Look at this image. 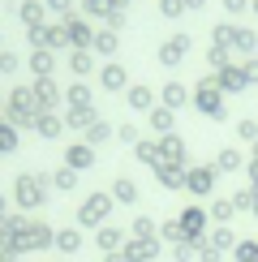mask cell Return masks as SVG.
<instances>
[{"instance_id":"36","label":"cell","mask_w":258,"mask_h":262,"mask_svg":"<svg viewBox=\"0 0 258 262\" xmlns=\"http://www.w3.org/2000/svg\"><path fill=\"white\" fill-rule=\"evenodd\" d=\"M198 262H224V254H220V249H215V245L207 241V236L198 241Z\"/></svg>"},{"instance_id":"51","label":"cell","mask_w":258,"mask_h":262,"mask_svg":"<svg viewBox=\"0 0 258 262\" xmlns=\"http://www.w3.org/2000/svg\"><path fill=\"white\" fill-rule=\"evenodd\" d=\"M254 220H258V189H254Z\"/></svg>"},{"instance_id":"7","label":"cell","mask_w":258,"mask_h":262,"mask_svg":"<svg viewBox=\"0 0 258 262\" xmlns=\"http://www.w3.org/2000/svg\"><path fill=\"white\" fill-rule=\"evenodd\" d=\"M185 168L189 163H172V159H164V163H155V181H159V189H168V193H181L185 189Z\"/></svg>"},{"instance_id":"23","label":"cell","mask_w":258,"mask_h":262,"mask_svg":"<svg viewBox=\"0 0 258 262\" xmlns=\"http://www.w3.org/2000/svg\"><path fill=\"white\" fill-rule=\"evenodd\" d=\"M159 103L177 112V107H185V103H189V91H185V86H181V82H168L164 91H159Z\"/></svg>"},{"instance_id":"6","label":"cell","mask_w":258,"mask_h":262,"mask_svg":"<svg viewBox=\"0 0 258 262\" xmlns=\"http://www.w3.org/2000/svg\"><path fill=\"white\" fill-rule=\"evenodd\" d=\"M48 185H52V177H22L17 181V202L22 206H30V211H35V206H43L48 202Z\"/></svg>"},{"instance_id":"29","label":"cell","mask_w":258,"mask_h":262,"mask_svg":"<svg viewBox=\"0 0 258 262\" xmlns=\"http://www.w3.org/2000/svg\"><path fill=\"white\" fill-rule=\"evenodd\" d=\"M35 129H39L43 138H60V129H64V121H60V116H52V112H43L39 121H35Z\"/></svg>"},{"instance_id":"46","label":"cell","mask_w":258,"mask_h":262,"mask_svg":"<svg viewBox=\"0 0 258 262\" xmlns=\"http://www.w3.org/2000/svg\"><path fill=\"white\" fill-rule=\"evenodd\" d=\"M181 9H185V0H164V13H168V17H177Z\"/></svg>"},{"instance_id":"35","label":"cell","mask_w":258,"mask_h":262,"mask_svg":"<svg viewBox=\"0 0 258 262\" xmlns=\"http://www.w3.org/2000/svg\"><path fill=\"white\" fill-rule=\"evenodd\" d=\"M116 138H121L125 146H138V142H142V129L138 125H116Z\"/></svg>"},{"instance_id":"17","label":"cell","mask_w":258,"mask_h":262,"mask_svg":"<svg viewBox=\"0 0 258 262\" xmlns=\"http://www.w3.org/2000/svg\"><path fill=\"white\" fill-rule=\"evenodd\" d=\"M207 215H211V224H232L236 220V206H232L228 193H215L211 206H207Z\"/></svg>"},{"instance_id":"10","label":"cell","mask_w":258,"mask_h":262,"mask_svg":"<svg viewBox=\"0 0 258 262\" xmlns=\"http://www.w3.org/2000/svg\"><path fill=\"white\" fill-rule=\"evenodd\" d=\"M146 125H150V134L155 138H164V134H172V129H177V112H172V107H164V103H155L146 112Z\"/></svg>"},{"instance_id":"18","label":"cell","mask_w":258,"mask_h":262,"mask_svg":"<svg viewBox=\"0 0 258 262\" xmlns=\"http://www.w3.org/2000/svg\"><path fill=\"white\" fill-rule=\"evenodd\" d=\"M99 86L103 91H129V73L121 69V64H103L99 69Z\"/></svg>"},{"instance_id":"27","label":"cell","mask_w":258,"mask_h":262,"mask_svg":"<svg viewBox=\"0 0 258 262\" xmlns=\"http://www.w3.org/2000/svg\"><path fill=\"white\" fill-rule=\"evenodd\" d=\"M168 254H172V262H198V241H177V245H168Z\"/></svg>"},{"instance_id":"38","label":"cell","mask_w":258,"mask_h":262,"mask_svg":"<svg viewBox=\"0 0 258 262\" xmlns=\"http://www.w3.org/2000/svg\"><path fill=\"white\" fill-rule=\"evenodd\" d=\"M207 60H211V69H224V64H228V48H220V43H211Z\"/></svg>"},{"instance_id":"48","label":"cell","mask_w":258,"mask_h":262,"mask_svg":"<svg viewBox=\"0 0 258 262\" xmlns=\"http://www.w3.org/2000/svg\"><path fill=\"white\" fill-rule=\"evenodd\" d=\"M103 262H129V258H125V249H116V254H103Z\"/></svg>"},{"instance_id":"52","label":"cell","mask_w":258,"mask_h":262,"mask_svg":"<svg viewBox=\"0 0 258 262\" xmlns=\"http://www.w3.org/2000/svg\"><path fill=\"white\" fill-rule=\"evenodd\" d=\"M254 13H258V0H254Z\"/></svg>"},{"instance_id":"47","label":"cell","mask_w":258,"mask_h":262,"mask_svg":"<svg viewBox=\"0 0 258 262\" xmlns=\"http://www.w3.org/2000/svg\"><path fill=\"white\" fill-rule=\"evenodd\" d=\"M0 146H9V150L17 146V138H13V129H0Z\"/></svg>"},{"instance_id":"3","label":"cell","mask_w":258,"mask_h":262,"mask_svg":"<svg viewBox=\"0 0 258 262\" xmlns=\"http://www.w3.org/2000/svg\"><path fill=\"white\" fill-rule=\"evenodd\" d=\"M112 193H103V189H95V193H86L82 206H78V228H103L107 220H112Z\"/></svg>"},{"instance_id":"39","label":"cell","mask_w":258,"mask_h":262,"mask_svg":"<svg viewBox=\"0 0 258 262\" xmlns=\"http://www.w3.org/2000/svg\"><path fill=\"white\" fill-rule=\"evenodd\" d=\"M91 103V91H86V86H73L69 91V107H86Z\"/></svg>"},{"instance_id":"14","label":"cell","mask_w":258,"mask_h":262,"mask_svg":"<svg viewBox=\"0 0 258 262\" xmlns=\"http://www.w3.org/2000/svg\"><path fill=\"white\" fill-rule=\"evenodd\" d=\"M159 142V155L164 159H172V163H189V146L181 142V134L172 129V134H164V138H155Z\"/></svg>"},{"instance_id":"34","label":"cell","mask_w":258,"mask_h":262,"mask_svg":"<svg viewBox=\"0 0 258 262\" xmlns=\"http://www.w3.org/2000/svg\"><path fill=\"white\" fill-rule=\"evenodd\" d=\"M232 48L236 52H254L258 48V35H254V30H232Z\"/></svg>"},{"instance_id":"8","label":"cell","mask_w":258,"mask_h":262,"mask_svg":"<svg viewBox=\"0 0 258 262\" xmlns=\"http://www.w3.org/2000/svg\"><path fill=\"white\" fill-rule=\"evenodd\" d=\"M159 254H164V241H159V236H146V241L142 236H129L125 241V258L129 262H155Z\"/></svg>"},{"instance_id":"9","label":"cell","mask_w":258,"mask_h":262,"mask_svg":"<svg viewBox=\"0 0 258 262\" xmlns=\"http://www.w3.org/2000/svg\"><path fill=\"white\" fill-rule=\"evenodd\" d=\"M125 241H129V232L116 228V224L95 228V245H99V254H116V249H125Z\"/></svg>"},{"instance_id":"49","label":"cell","mask_w":258,"mask_h":262,"mask_svg":"<svg viewBox=\"0 0 258 262\" xmlns=\"http://www.w3.org/2000/svg\"><path fill=\"white\" fill-rule=\"evenodd\" d=\"M228 9H232V13H241V9H245V0H228Z\"/></svg>"},{"instance_id":"37","label":"cell","mask_w":258,"mask_h":262,"mask_svg":"<svg viewBox=\"0 0 258 262\" xmlns=\"http://www.w3.org/2000/svg\"><path fill=\"white\" fill-rule=\"evenodd\" d=\"M35 99H39L43 107H52V103H56V86H52V82H39V86H35Z\"/></svg>"},{"instance_id":"15","label":"cell","mask_w":258,"mask_h":262,"mask_svg":"<svg viewBox=\"0 0 258 262\" xmlns=\"http://www.w3.org/2000/svg\"><path fill=\"white\" fill-rule=\"evenodd\" d=\"M207 241H211L215 249H220V254H232V249H236V241H241V236H236V228H228V224H211Z\"/></svg>"},{"instance_id":"12","label":"cell","mask_w":258,"mask_h":262,"mask_svg":"<svg viewBox=\"0 0 258 262\" xmlns=\"http://www.w3.org/2000/svg\"><path fill=\"white\" fill-rule=\"evenodd\" d=\"M215 172L220 177H232V172H245V155L236 146H220L215 150Z\"/></svg>"},{"instance_id":"20","label":"cell","mask_w":258,"mask_h":262,"mask_svg":"<svg viewBox=\"0 0 258 262\" xmlns=\"http://www.w3.org/2000/svg\"><path fill=\"white\" fill-rule=\"evenodd\" d=\"M107 193H112V202H121V206H134V202H138V185L129 181V177H116Z\"/></svg>"},{"instance_id":"50","label":"cell","mask_w":258,"mask_h":262,"mask_svg":"<svg viewBox=\"0 0 258 262\" xmlns=\"http://www.w3.org/2000/svg\"><path fill=\"white\" fill-rule=\"evenodd\" d=\"M198 5H202V0H185V9H198Z\"/></svg>"},{"instance_id":"13","label":"cell","mask_w":258,"mask_h":262,"mask_svg":"<svg viewBox=\"0 0 258 262\" xmlns=\"http://www.w3.org/2000/svg\"><path fill=\"white\" fill-rule=\"evenodd\" d=\"M215 82H220V91L224 95H241L245 86V69H236V64H224V69H215Z\"/></svg>"},{"instance_id":"40","label":"cell","mask_w":258,"mask_h":262,"mask_svg":"<svg viewBox=\"0 0 258 262\" xmlns=\"http://www.w3.org/2000/svg\"><path fill=\"white\" fill-rule=\"evenodd\" d=\"M30 107H35V103H30V95H17V99H13V112L22 116V121H30Z\"/></svg>"},{"instance_id":"11","label":"cell","mask_w":258,"mask_h":262,"mask_svg":"<svg viewBox=\"0 0 258 262\" xmlns=\"http://www.w3.org/2000/svg\"><path fill=\"white\" fill-rule=\"evenodd\" d=\"M64 168H73V172H91V168H95V146L73 142V146L64 150Z\"/></svg>"},{"instance_id":"24","label":"cell","mask_w":258,"mask_h":262,"mask_svg":"<svg viewBox=\"0 0 258 262\" xmlns=\"http://www.w3.org/2000/svg\"><path fill=\"white\" fill-rule=\"evenodd\" d=\"M134 159L138 163H142V168H155V163H164V155H159V142H138V146H134Z\"/></svg>"},{"instance_id":"42","label":"cell","mask_w":258,"mask_h":262,"mask_svg":"<svg viewBox=\"0 0 258 262\" xmlns=\"http://www.w3.org/2000/svg\"><path fill=\"white\" fill-rule=\"evenodd\" d=\"M241 69H245V82H250V86H254V82H258V60L250 56V60H245V64H241Z\"/></svg>"},{"instance_id":"19","label":"cell","mask_w":258,"mask_h":262,"mask_svg":"<svg viewBox=\"0 0 258 262\" xmlns=\"http://www.w3.org/2000/svg\"><path fill=\"white\" fill-rule=\"evenodd\" d=\"M125 103L134 107V112H150V107H155V91H150V86H129Z\"/></svg>"},{"instance_id":"5","label":"cell","mask_w":258,"mask_h":262,"mask_svg":"<svg viewBox=\"0 0 258 262\" xmlns=\"http://www.w3.org/2000/svg\"><path fill=\"white\" fill-rule=\"evenodd\" d=\"M181 220V232H185V241H202V236L211 232V215H207V206H198V202H189L185 211L177 215Z\"/></svg>"},{"instance_id":"33","label":"cell","mask_w":258,"mask_h":262,"mask_svg":"<svg viewBox=\"0 0 258 262\" xmlns=\"http://www.w3.org/2000/svg\"><path fill=\"white\" fill-rule=\"evenodd\" d=\"M52 185H56V189H64V193H73V189H78V172H73V168H60L56 177H52Z\"/></svg>"},{"instance_id":"43","label":"cell","mask_w":258,"mask_h":262,"mask_svg":"<svg viewBox=\"0 0 258 262\" xmlns=\"http://www.w3.org/2000/svg\"><path fill=\"white\" fill-rule=\"evenodd\" d=\"M245 177H250V189H258V159H245Z\"/></svg>"},{"instance_id":"21","label":"cell","mask_w":258,"mask_h":262,"mask_svg":"<svg viewBox=\"0 0 258 262\" xmlns=\"http://www.w3.org/2000/svg\"><path fill=\"white\" fill-rule=\"evenodd\" d=\"M95 121H99V112H95L91 103H86V107H69V116H64V125H69V129H82V134H86Z\"/></svg>"},{"instance_id":"41","label":"cell","mask_w":258,"mask_h":262,"mask_svg":"<svg viewBox=\"0 0 258 262\" xmlns=\"http://www.w3.org/2000/svg\"><path fill=\"white\" fill-rule=\"evenodd\" d=\"M95 52H116V35H95Z\"/></svg>"},{"instance_id":"1","label":"cell","mask_w":258,"mask_h":262,"mask_svg":"<svg viewBox=\"0 0 258 262\" xmlns=\"http://www.w3.org/2000/svg\"><path fill=\"white\" fill-rule=\"evenodd\" d=\"M13 236V249H48L56 241V232H52L48 224H35V220H13V224H0V236Z\"/></svg>"},{"instance_id":"31","label":"cell","mask_w":258,"mask_h":262,"mask_svg":"<svg viewBox=\"0 0 258 262\" xmlns=\"http://www.w3.org/2000/svg\"><path fill=\"white\" fill-rule=\"evenodd\" d=\"M232 198V206H236V215H254V189L245 185V189H236V193H228Z\"/></svg>"},{"instance_id":"2","label":"cell","mask_w":258,"mask_h":262,"mask_svg":"<svg viewBox=\"0 0 258 262\" xmlns=\"http://www.w3.org/2000/svg\"><path fill=\"white\" fill-rule=\"evenodd\" d=\"M189 103L198 107L202 116H211V121H224V116H228V103H224V91H220V82H215V78H202L198 86H193Z\"/></svg>"},{"instance_id":"16","label":"cell","mask_w":258,"mask_h":262,"mask_svg":"<svg viewBox=\"0 0 258 262\" xmlns=\"http://www.w3.org/2000/svg\"><path fill=\"white\" fill-rule=\"evenodd\" d=\"M185 52H189V39H185V35H177V39H168L164 48H159V60H164L168 69H177V64L185 60Z\"/></svg>"},{"instance_id":"44","label":"cell","mask_w":258,"mask_h":262,"mask_svg":"<svg viewBox=\"0 0 258 262\" xmlns=\"http://www.w3.org/2000/svg\"><path fill=\"white\" fill-rule=\"evenodd\" d=\"M69 35H73V39H78V43H91V30H86V26H82V21H73V30H69Z\"/></svg>"},{"instance_id":"26","label":"cell","mask_w":258,"mask_h":262,"mask_svg":"<svg viewBox=\"0 0 258 262\" xmlns=\"http://www.w3.org/2000/svg\"><path fill=\"white\" fill-rule=\"evenodd\" d=\"M129 236H159V224L150 220V215H134V224H129Z\"/></svg>"},{"instance_id":"28","label":"cell","mask_w":258,"mask_h":262,"mask_svg":"<svg viewBox=\"0 0 258 262\" xmlns=\"http://www.w3.org/2000/svg\"><path fill=\"white\" fill-rule=\"evenodd\" d=\"M159 241H164V245H177V241H185V232H181V220H177V215L159 224Z\"/></svg>"},{"instance_id":"30","label":"cell","mask_w":258,"mask_h":262,"mask_svg":"<svg viewBox=\"0 0 258 262\" xmlns=\"http://www.w3.org/2000/svg\"><path fill=\"white\" fill-rule=\"evenodd\" d=\"M232 262H258V241H250V236H241L232 249Z\"/></svg>"},{"instance_id":"25","label":"cell","mask_w":258,"mask_h":262,"mask_svg":"<svg viewBox=\"0 0 258 262\" xmlns=\"http://www.w3.org/2000/svg\"><path fill=\"white\" fill-rule=\"evenodd\" d=\"M112 134H116V129H112V125H107L103 116H99V121L86 129V146H103V142H112Z\"/></svg>"},{"instance_id":"45","label":"cell","mask_w":258,"mask_h":262,"mask_svg":"<svg viewBox=\"0 0 258 262\" xmlns=\"http://www.w3.org/2000/svg\"><path fill=\"white\" fill-rule=\"evenodd\" d=\"M73 73H91V56H82V52H78V56H73Z\"/></svg>"},{"instance_id":"32","label":"cell","mask_w":258,"mask_h":262,"mask_svg":"<svg viewBox=\"0 0 258 262\" xmlns=\"http://www.w3.org/2000/svg\"><path fill=\"white\" fill-rule=\"evenodd\" d=\"M236 138H241L245 146H254V142H258V121H254V116H245V121H236Z\"/></svg>"},{"instance_id":"22","label":"cell","mask_w":258,"mask_h":262,"mask_svg":"<svg viewBox=\"0 0 258 262\" xmlns=\"http://www.w3.org/2000/svg\"><path fill=\"white\" fill-rule=\"evenodd\" d=\"M52 245H56L60 254H82V228H60Z\"/></svg>"},{"instance_id":"4","label":"cell","mask_w":258,"mask_h":262,"mask_svg":"<svg viewBox=\"0 0 258 262\" xmlns=\"http://www.w3.org/2000/svg\"><path fill=\"white\" fill-rule=\"evenodd\" d=\"M215 181H220L215 163H189L185 168V193L189 198H215Z\"/></svg>"}]
</instances>
